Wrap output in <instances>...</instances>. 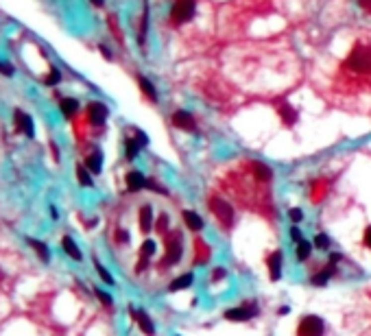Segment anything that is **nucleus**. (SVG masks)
Wrapping results in <instances>:
<instances>
[{"mask_svg": "<svg viewBox=\"0 0 371 336\" xmlns=\"http://www.w3.org/2000/svg\"><path fill=\"white\" fill-rule=\"evenodd\" d=\"M155 249H157V245H155L151 238H147L145 242H142V253H145V258H151L155 253Z\"/></svg>", "mask_w": 371, "mask_h": 336, "instance_id": "cd10ccee", "label": "nucleus"}, {"mask_svg": "<svg viewBox=\"0 0 371 336\" xmlns=\"http://www.w3.org/2000/svg\"><path fill=\"white\" fill-rule=\"evenodd\" d=\"M94 264H96V271H98V275H101V279H103V282H105V284H109V286H114V277H112V275H109L107 269H105L103 264H98V260L94 262Z\"/></svg>", "mask_w": 371, "mask_h": 336, "instance_id": "bb28decb", "label": "nucleus"}, {"mask_svg": "<svg viewBox=\"0 0 371 336\" xmlns=\"http://www.w3.org/2000/svg\"><path fill=\"white\" fill-rule=\"evenodd\" d=\"M280 118L284 120V125H289L293 127L297 123V118H299V114H297V109L295 107H291L286 101H282V105H280Z\"/></svg>", "mask_w": 371, "mask_h": 336, "instance_id": "9d476101", "label": "nucleus"}, {"mask_svg": "<svg viewBox=\"0 0 371 336\" xmlns=\"http://www.w3.org/2000/svg\"><path fill=\"white\" fill-rule=\"evenodd\" d=\"M336 269H332V267H328V269H323V271H321L319 275H314L312 277V284L314 286H323V284H328V279H330V275L334 273Z\"/></svg>", "mask_w": 371, "mask_h": 336, "instance_id": "5701e85b", "label": "nucleus"}, {"mask_svg": "<svg viewBox=\"0 0 371 336\" xmlns=\"http://www.w3.org/2000/svg\"><path fill=\"white\" fill-rule=\"evenodd\" d=\"M76 179H79L81 186H92V177H90V173H87L85 166H79V168H76Z\"/></svg>", "mask_w": 371, "mask_h": 336, "instance_id": "a878e982", "label": "nucleus"}, {"mask_svg": "<svg viewBox=\"0 0 371 336\" xmlns=\"http://www.w3.org/2000/svg\"><path fill=\"white\" fill-rule=\"evenodd\" d=\"M345 68H350V70H354V72H358V74L371 72V48L356 46L350 53V57L345 59Z\"/></svg>", "mask_w": 371, "mask_h": 336, "instance_id": "f257e3e1", "label": "nucleus"}, {"mask_svg": "<svg viewBox=\"0 0 371 336\" xmlns=\"http://www.w3.org/2000/svg\"><path fill=\"white\" fill-rule=\"evenodd\" d=\"M214 271H217V273H214V279H221L225 275V269H214Z\"/></svg>", "mask_w": 371, "mask_h": 336, "instance_id": "e433bc0d", "label": "nucleus"}, {"mask_svg": "<svg viewBox=\"0 0 371 336\" xmlns=\"http://www.w3.org/2000/svg\"><path fill=\"white\" fill-rule=\"evenodd\" d=\"M29 245H31L33 249L37 251V256H40L44 262H48V258H51V253H48V247H46V245H42V242H37V240H29Z\"/></svg>", "mask_w": 371, "mask_h": 336, "instance_id": "393cba45", "label": "nucleus"}, {"mask_svg": "<svg viewBox=\"0 0 371 336\" xmlns=\"http://www.w3.org/2000/svg\"><path fill=\"white\" fill-rule=\"evenodd\" d=\"M310 251H312V245H310V242L308 240H299L297 242V249H295V258H297V260L299 262H303V260H308V258H310Z\"/></svg>", "mask_w": 371, "mask_h": 336, "instance_id": "6ab92c4d", "label": "nucleus"}, {"mask_svg": "<svg viewBox=\"0 0 371 336\" xmlns=\"http://www.w3.org/2000/svg\"><path fill=\"white\" fill-rule=\"evenodd\" d=\"M195 9H197L195 0H177L173 9H170V20L175 24H186V22L195 18Z\"/></svg>", "mask_w": 371, "mask_h": 336, "instance_id": "f03ea898", "label": "nucleus"}, {"mask_svg": "<svg viewBox=\"0 0 371 336\" xmlns=\"http://www.w3.org/2000/svg\"><path fill=\"white\" fill-rule=\"evenodd\" d=\"M301 236H303V234H301V231H299L297 227H293V229H291V238L295 240V242H299V240H301Z\"/></svg>", "mask_w": 371, "mask_h": 336, "instance_id": "f704fd0d", "label": "nucleus"}, {"mask_svg": "<svg viewBox=\"0 0 371 336\" xmlns=\"http://www.w3.org/2000/svg\"><path fill=\"white\" fill-rule=\"evenodd\" d=\"M151 227H153V210H151V205H145L140 210V229L145 234H148Z\"/></svg>", "mask_w": 371, "mask_h": 336, "instance_id": "dca6fc26", "label": "nucleus"}, {"mask_svg": "<svg viewBox=\"0 0 371 336\" xmlns=\"http://www.w3.org/2000/svg\"><path fill=\"white\" fill-rule=\"evenodd\" d=\"M181 260V234L179 231H173L166 238V258H164V267H170V264H177Z\"/></svg>", "mask_w": 371, "mask_h": 336, "instance_id": "39448f33", "label": "nucleus"}, {"mask_svg": "<svg viewBox=\"0 0 371 336\" xmlns=\"http://www.w3.org/2000/svg\"><path fill=\"white\" fill-rule=\"evenodd\" d=\"M76 109H79V103H76L74 98H64V101H62V112H64V116H74Z\"/></svg>", "mask_w": 371, "mask_h": 336, "instance_id": "4be33fe9", "label": "nucleus"}, {"mask_svg": "<svg viewBox=\"0 0 371 336\" xmlns=\"http://www.w3.org/2000/svg\"><path fill=\"white\" fill-rule=\"evenodd\" d=\"M210 210L214 212V216H217L225 227H229V225L234 223V207L229 205V201H223V199H219V197H212V199H210Z\"/></svg>", "mask_w": 371, "mask_h": 336, "instance_id": "7ed1b4c3", "label": "nucleus"}, {"mask_svg": "<svg viewBox=\"0 0 371 336\" xmlns=\"http://www.w3.org/2000/svg\"><path fill=\"white\" fill-rule=\"evenodd\" d=\"M289 218H291L293 223H299L303 218V212L299 210V207H291V210H289Z\"/></svg>", "mask_w": 371, "mask_h": 336, "instance_id": "c756f323", "label": "nucleus"}, {"mask_svg": "<svg viewBox=\"0 0 371 336\" xmlns=\"http://www.w3.org/2000/svg\"><path fill=\"white\" fill-rule=\"evenodd\" d=\"M181 216H184L186 225H188V227H190L192 231H201V229H203V218L199 216L197 212H192V210H184V214H181Z\"/></svg>", "mask_w": 371, "mask_h": 336, "instance_id": "4468645a", "label": "nucleus"}, {"mask_svg": "<svg viewBox=\"0 0 371 336\" xmlns=\"http://www.w3.org/2000/svg\"><path fill=\"white\" fill-rule=\"evenodd\" d=\"M0 72L7 74V76H11V74H13V68H11L9 64H2V62H0Z\"/></svg>", "mask_w": 371, "mask_h": 336, "instance_id": "72a5a7b5", "label": "nucleus"}, {"mask_svg": "<svg viewBox=\"0 0 371 336\" xmlns=\"http://www.w3.org/2000/svg\"><path fill=\"white\" fill-rule=\"evenodd\" d=\"M192 282H195V275L186 273V275H181V277L173 279L170 286H168V290H170V293H175V290H184V288H188V286H192Z\"/></svg>", "mask_w": 371, "mask_h": 336, "instance_id": "2eb2a0df", "label": "nucleus"}, {"mask_svg": "<svg viewBox=\"0 0 371 336\" xmlns=\"http://www.w3.org/2000/svg\"><path fill=\"white\" fill-rule=\"evenodd\" d=\"M314 247H317V249H328L330 238L325 234H317V236H314Z\"/></svg>", "mask_w": 371, "mask_h": 336, "instance_id": "c85d7f7f", "label": "nucleus"}, {"mask_svg": "<svg viewBox=\"0 0 371 336\" xmlns=\"http://www.w3.org/2000/svg\"><path fill=\"white\" fill-rule=\"evenodd\" d=\"M258 315V308H247V306H240V308H231V310L225 312V319L227 321H249Z\"/></svg>", "mask_w": 371, "mask_h": 336, "instance_id": "423d86ee", "label": "nucleus"}, {"mask_svg": "<svg viewBox=\"0 0 371 336\" xmlns=\"http://www.w3.org/2000/svg\"><path fill=\"white\" fill-rule=\"evenodd\" d=\"M15 127H18L24 135H29V137L33 135V123L24 112H15Z\"/></svg>", "mask_w": 371, "mask_h": 336, "instance_id": "f8f14e48", "label": "nucleus"}, {"mask_svg": "<svg viewBox=\"0 0 371 336\" xmlns=\"http://www.w3.org/2000/svg\"><path fill=\"white\" fill-rule=\"evenodd\" d=\"M62 247H64V249H66V253H68V256L70 258H73V260H76V262H79L81 260V251H79V247H76L74 245V240L73 238H70V236H66V238H64V242H62Z\"/></svg>", "mask_w": 371, "mask_h": 336, "instance_id": "a211bd4d", "label": "nucleus"}, {"mask_svg": "<svg viewBox=\"0 0 371 336\" xmlns=\"http://www.w3.org/2000/svg\"><path fill=\"white\" fill-rule=\"evenodd\" d=\"M369 2H371V0H369Z\"/></svg>", "mask_w": 371, "mask_h": 336, "instance_id": "a19ab883", "label": "nucleus"}, {"mask_svg": "<svg viewBox=\"0 0 371 336\" xmlns=\"http://www.w3.org/2000/svg\"><path fill=\"white\" fill-rule=\"evenodd\" d=\"M87 114H90V123L92 125H103L105 120H107V107L103 105V103H90V107H87Z\"/></svg>", "mask_w": 371, "mask_h": 336, "instance_id": "0eeeda50", "label": "nucleus"}, {"mask_svg": "<svg viewBox=\"0 0 371 336\" xmlns=\"http://www.w3.org/2000/svg\"><path fill=\"white\" fill-rule=\"evenodd\" d=\"M147 177L142 173H138V170H131L129 175H127V188H129L131 192H138L142 188H147Z\"/></svg>", "mask_w": 371, "mask_h": 336, "instance_id": "1a4fd4ad", "label": "nucleus"}, {"mask_svg": "<svg viewBox=\"0 0 371 336\" xmlns=\"http://www.w3.org/2000/svg\"><path fill=\"white\" fill-rule=\"evenodd\" d=\"M140 87H142V90H145V94H147L148 98H151V101H155V98H157V92H155L153 83L147 79V76H140Z\"/></svg>", "mask_w": 371, "mask_h": 336, "instance_id": "b1692460", "label": "nucleus"}, {"mask_svg": "<svg viewBox=\"0 0 371 336\" xmlns=\"http://www.w3.org/2000/svg\"><path fill=\"white\" fill-rule=\"evenodd\" d=\"M269 271H271V279L278 282L282 275V251H275L273 256L269 258Z\"/></svg>", "mask_w": 371, "mask_h": 336, "instance_id": "9b49d317", "label": "nucleus"}, {"mask_svg": "<svg viewBox=\"0 0 371 336\" xmlns=\"http://www.w3.org/2000/svg\"><path fill=\"white\" fill-rule=\"evenodd\" d=\"M253 170H256V177H258L260 181H269L271 177H273L271 168L267 166V164H262V162H256V164H253Z\"/></svg>", "mask_w": 371, "mask_h": 336, "instance_id": "aec40b11", "label": "nucleus"}, {"mask_svg": "<svg viewBox=\"0 0 371 336\" xmlns=\"http://www.w3.org/2000/svg\"><path fill=\"white\" fill-rule=\"evenodd\" d=\"M341 260V256H339V253H332V256H330V262L332 264H334V262H339Z\"/></svg>", "mask_w": 371, "mask_h": 336, "instance_id": "58836bf2", "label": "nucleus"}, {"mask_svg": "<svg viewBox=\"0 0 371 336\" xmlns=\"http://www.w3.org/2000/svg\"><path fill=\"white\" fill-rule=\"evenodd\" d=\"M131 312H134V310H131ZM134 315H136V319H138V326L142 328V332L148 334V336H153V334H155V326H153L151 319H148L147 312H145V310H138V312H134Z\"/></svg>", "mask_w": 371, "mask_h": 336, "instance_id": "ddd939ff", "label": "nucleus"}, {"mask_svg": "<svg viewBox=\"0 0 371 336\" xmlns=\"http://www.w3.org/2000/svg\"><path fill=\"white\" fill-rule=\"evenodd\" d=\"M85 166H87V170H92V173H101V168H103V155H101V151H94L92 155L85 159Z\"/></svg>", "mask_w": 371, "mask_h": 336, "instance_id": "f3484780", "label": "nucleus"}, {"mask_svg": "<svg viewBox=\"0 0 371 336\" xmlns=\"http://www.w3.org/2000/svg\"><path fill=\"white\" fill-rule=\"evenodd\" d=\"M92 2H94V4H103V0H92Z\"/></svg>", "mask_w": 371, "mask_h": 336, "instance_id": "ea45409f", "label": "nucleus"}, {"mask_svg": "<svg viewBox=\"0 0 371 336\" xmlns=\"http://www.w3.org/2000/svg\"><path fill=\"white\" fill-rule=\"evenodd\" d=\"M173 125L179 127V129L184 131H195V120H192V116L184 112V109H179V112L173 114Z\"/></svg>", "mask_w": 371, "mask_h": 336, "instance_id": "6e6552de", "label": "nucleus"}, {"mask_svg": "<svg viewBox=\"0 0 371 336\" xmlns=\"http://www.w3.org/2000/svg\"><path fill=\"white\" fill-rule=\"evenodd\" d=\"M323 319L317 317V315H308L299 321V328H297V336H323Z\"/></svg>", "mask_w": 371, "mask_h": 336, "instance_id": "20e7f679", "label": "nucleus"}, {"mask_svg": "<svg viewBox=\"0 0 371 336\" xmlns=\"http://www.w3.org/2000/svg\"><path fill=\"white\" fill-rule=\"evenodd\" d=\"M59 76H62V74H59V70H51V76H48V79H46V83L48 85H55V83H59Z\"/></svg>", "mask_w": 371, "mask_h": 336, "instance_id": "2f4dec72", "label": "nucleus"}, {"mask_svg": "<svg viewBox=\"0 0 371 336\" xmlns=\"http://www.w3.org/2000/svg\"><path fill=\"white\" fill-rule=\"evenodd\" d=\"M96 295H98V299H101L105 306H112V297H109L107 293H103L101 288H96Z\"/></svg>", "mask_w": 371, "mask_h": 336, "instance_id": "473e14b6", "label": "nucleus"}, {"mask_svg": "<svg viewBox=\"0 0 371 336\" xmlns=\"http://www.w3.org/2000/svg\"><path fill=\"white\" fill-rule=\"evenodd\" d=\"M157 229L162 231V234H164L166 229H168V216H166V214H159V218H157Z\"/></svg>", "mask_w": 371, "mask_h": 336, "instance_id": "7c9ffc66", "label": "nucleus"}, {"mask_svg": "<svg viewBox=\"0 0 371 336\" xmlns=\"http://www.w3.org/2000/svg\"><path fill=\"white\" fill-rule=\"evenodd\" d=\"M101 53L105 55L107 59H112V53H109V48H105V46H101Z\"/></svg>", "mask_w": 371, "mask_h": 336, "instance_id": "4c0bfd02", "label": "nucleus"}, {"mask_svg": "<svg viewBox=\"0 0 371 336\" xmlns=\"http://www.w3.org/2000/svg\"><path fill=\"white\" fill-rule=\"evenodd\" d=\"M140 148H142V142L138 140V137H136V140H134V137H129V140H127V157L134 159L138 153H140Z\"/></svg>", "mask_w": 371, "mask_h": 336, "instance_id": "412c9836", "label": "nucleus"}, {"mask_svg": "<svg viewBox=\"0 0 371 336\" xmlns=\"http://www.w3.org/2000/svg\"><path fill=\"white\" fill-rule=\"evenodd\" d=\"M365 245H367L369 249H371V225H369L367 229H365Z\"/></svg>", "mask_w": 371, "mask_h": 336, "instance_id": "c9c22d12", "label": "nucleus"}]
</instances>
